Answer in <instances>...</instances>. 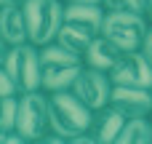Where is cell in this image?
<instances>
[{
	"label": "cell",
	"instance_id": "1",
	"mask_svg": "<svg viewBox=\"0 0 152 144\" xmlns=\"http://www.w3.org/2000/svg\"><path fill=\"white\" fill-rule=\"evenodd\" d=\"M51 107V131L64 136L67 142H77L80 136L91 134L94 128V110L86 107L72 91L48 94Z\"/></svg>",
	"mask_w": 152,
	"mask_h": 144
},
{
	"label": "cell",
	"instance_id": "2",
	"mask_svg": "<svg viewBox=\"0 0 152 144\" xmlns=\"http://www.w3.org/2000/svg\"><path fill=\"white\" fill-rule=\"evenodd\" d=\"M40 61H43V91L48 94L69 91L77 75L86 69V59L80 53H72L56 40L40 48Z\"/></svg>",
	"mask_w": 152,
	"mask_h": 144
},
{
	"label": "cell",
	"instance_id": "3",
	"mask_svg": "<svg viewBox=\"0 0 152 144\" xmlns=\"http://www.w3.org/2000/svg\"><path fill=\"white\" fill-rule=\"evenodd\" d=\"M24 16H27V29H29V43L35 45H48L56 40L61 24H64V0H24Z\"/></svg>",
	"mask_w": 152,
	"mask_h": 144
},
{
	"label": "cell",
	"instance_id": "4",
	"mask_svg": "<svg viewBox=\"0 0 152 144\" xmlns=\"http://www.w3.org/2000/svg\"><path fill=\"white\" fill-rule=\"evenodd\" d=\"M150 29V19L147 13H136V11H107L104 24H102V35H107L112 43H118L123 51H139L144 37Z\"/></svg>",
	"mask_w": 152,
	"mask_h": 144
},
{
	"label": "cell",
	"instance_id": "5",
	"mask_svg": "<svg viewBox=\"0 0 152 144\" xmlns=\"http://www.w3.org/2000/svg\"><path fill=\"white\" fill-rule=\"evenodd\" d=\"M16 131L27 142H40L51 131V107H48V91H24L19 96V120Z\"/></svg>",
	"mask_w": 152,
	"mask_h": 144
},
{
	"label": "cell",
	"instance_id": "6",
	"mask_svg": "<svg viewBox=\"0 0 152 144\" xmlns=\"http://www.w3.org/2000/svg\"><path fill=\"white\" fill-rule=\"evenodd\" d=\"M112 88H115V83H112L110 72L86 67V69L77 75V80L72 83L69 91H72L86 107H91V110L96 112V110H102V107L110 104V99H112Z\"/></svg>",
	"mask_w": 152,
	"mask_h": 144
},
{
	"label": "cell",
	"instance_id": "7",
	"mask_svg": "<svg viewBox=\"0 0 152 144\" xmlns=\"http://www.w3.org/2000/svg\"><path fill=\"white\" fill-rule=\"evenodd\" d=\"M115 86H134V88H152V64L144 51H126L118 67L110 72Z\"/></svg>",
	"mask_w": 152,
	"mask_h": 144
},
{
	"label": "cell",
	"instance_id": "8",
	"mask_svg": "<svg viewBox=\"0 0 152 144\" xmlns=\"http://www.w3.org/2000/svg\"><path fill=\"white\" fill-rule=\"evenodd\" d=\"M16 80L21 94L24 91H40L43 88V61H40V45L21 43L16 45Z\"/></svg>",
	"mask_w": 152,
	"mask_h": 144
},
{
	"label": "cell",
	"instance_id": "9",
	"mask_svg": "<svg viewBox=\"0 0 152 144\" xmlns=\"http://www.w3.org/2000/svg\"><path fill=\"white\" fill-rule=\"evenodd\" d=\"M0 40H3V45L29 43L24 5L16 0H0Z\"/></svg>",
	"mask_w": 152,
	"mask_h": 144
},
{
	"label": "cell",
	"instance_id": "10",
	"mask_svg": "<svg viewBox=\"0 0 152 144\" xmlns=\"http://www.w3.org/2000/svg\"><path fill=\"white\" fill-rule=\"evenodd\" d=\"M110 104L120 110L126 118H152V96L150 88H134V86H115Z\"/></svg>",
	"mask_w": 152,
	"mask_h": 144
},
{
	"label": "cell",
	"instance_id": "11",
	"mask_svg": "<svg viewBox=\"0 0 152 144\" xmlns=\"http://www.w3.org/2000/svg\"><path fill=\"white\" fill-rule=\"evenodd\" d=\"M123 48L118 45V43H112L107 35H96L94 37V43L88 45V51H86V67H94V69H102V72H112L115 67H118V61L123 59Z\"/></svg>",
	"mask_w": 152,
	"mask_h": 144
},
{
	"label": "cell",
	"instance_id": "12",
	"mask_svg": "<svg viewBox=\"0 0 152 144\" xmlns=\"http://www.w3.org/2000/svg\"><path fill=\"white\" fill-rule=\"evenodd\" d=\"M126 120L128 118L120 110H115L112 104H107V107H102V110L94 112V128L91 131H94V136H96L99 144H118Z\"/></svg>",
	"mask_w": 152,
	"mask_h": 144
},
{
	"label": "cell",
	"instance_id": "13",
	"mask_svg": "<svg viewBox=\"0 0 152 144\" xmlns=\"http://www.w3.org/2000/svg\"><path fill=\"white\" fill-rule=\"evenodd\" d=\"M104 16H107V8L102 3H67V11H64L67 21L83 24V27H88L94 32H102Z\"/></svg>",
	"mask_w": 152,
	"mask_h": 144
},
{
	"label": "cell",
	"instance_id": "14",
	"mask_svg": "<svg viewBox=\"0 0 152 144\" xmlns=\"http://www.w3.org/2000/svg\"><path fill=\"white\" fill-rule=\"evenodd\" d=\"M96 35H99V32H94V29H88V27H83V24H75V21H67V19H64V24H61V29H59V35H56V43H61V45L69 48L72 53L86 56V51H88V45L94 43Z\"/></svg>",
	"mask_w": 152,
	"mask_h": 144
},
{
	"label": "cell",
	"instance_id": "15",
	"mask_svg": "<svg viewBox=\"0 0 152 144\" xmlns=\"http://www.w3.org/2000/svg\"><path fill=\"white\" fill-rule=\"evenodd\" d=\"M152 142V118H128L118 144H147Z\"/></svg>",
	"mask_w": 152,
	"mask_h": 144
},
{
	"label": "cell",
	"instance_id": "16",
	"mask_svg": "<svg viewBox=\"0 0 152 144\" xmlns=\"http://www.w3.org/2000/svg\"><path fill=\"white\" fill-rule=\"evenodd\" d=\"M19 96H21V94H19ZM19 96H5V99H0V131L16 128V120H19Z\"/></svg>",
	"mask_w": 152,
	"mask_h": 144
},
{
	"label": "cell",
	"instance_id": "17",
	"mask_svg": "<svg viewBox=\"0 0 152 144\" xmlns=\"http://www.w3.org/2000/svg\"><path fill=\"white\" fill-rule=\"evenodd\" d=\"M152 5V0H104V8L107 11H136V13H147Z\"/></svg>",
	"mask_w": 152,
	"mask_h": 144
},
{
	"label": "cell",
	"instance_id": "18",
	"mask_svg": "<svg viewBox=\"0 0 152 144\" xmlns=\"http://www.w3.org/2000/svg\"><path fill=\"white\" fill-rule=\"evenodd\" d=\"M0 144H27V139L21 136V131L11 128V131H0Z\"/></svg>",
	"mask_w": 152,
	"mask_h": 144
},
{
	"label": "cell",
	"instance_id": "19",
	"mask_svg": "<svg viewBox=\"0 0 152 144\" xmlns=\"http://www.w3.org/2000/svg\"><path fill=\"white\" fill-rule=\"evenodd\" d=\"M142 51H144V56L150 59V64H152V24H150V29H147V37H144V43H142Z\"/></svg>",
	"mask_w": 152,
	"mask_h": 144
},
{
	"label": "cell",
	"instance_id": "20",
	"mask_svg": "<svg viewBox=\"0 0 152 144\" xmlns=\"http://www.w3.org/2000/svg\"><path fill=\"white\" fill-rule=\"evenodd\" d=\"M64 3H102L104 5V0H64Z\"/></svg>",
	"mask_w": 152,
	"mask_h": 144
},
{
	"label": "cell",
	"instance_id": "21",
	"mask_svg": "<svg viewBox=\"0 0 152 144\" xmlns=\"http://www.w3.org/2000/svg\"><path fill=\"white\" fill-rule=\"evenodd\" d=\"M147 19H150V24H152V5H150V11H147Z\"/></svg>",
	"mask_w": 152,
	"mask_h": 144
},
{
	"label": "cell",
	"instance_id": "22",
	"mask_svg": "<svg viewBox=\"0 0 152 144\" xmlns=\"http://www.w3.org/2000/svg\"><path fill=\"white\" fill-rule=\"evenodd\" d=\"M150 96H152V88H150Z\"/></svg>",
	"mask_w": 152,
	"mask_h": 144
}]
</instances>
